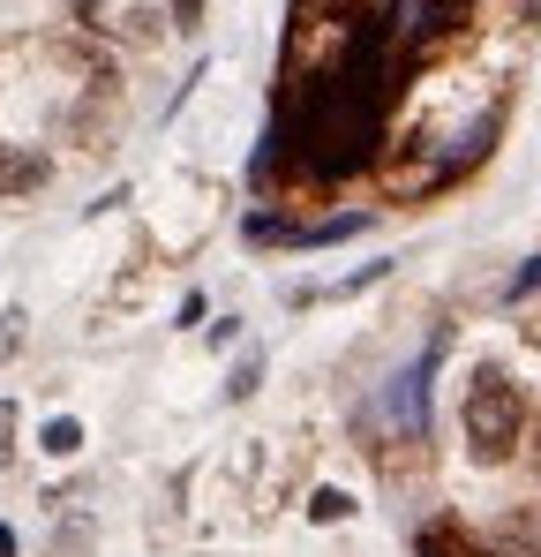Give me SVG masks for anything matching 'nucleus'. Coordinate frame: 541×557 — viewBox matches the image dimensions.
<instances>
[{"instance_id":"nucleus-1","label":"nucleus","mask_w":541,"mask_h":557,"mask_svg":"<svg viewBox=\"0 0 541 557\" xmlns=\"http://www.w3.org/2000/svg\"><path fill=\"white\" fill-rule=\"evenodd\" d=\"M458 422H466L474 460L496 467V460H512V445H519V430H527V399H519V384H512L504 370H474Z\"/></svg>"},{"instance_id":"nucleus-2","label":"nucleus","mask_w":541,"mask_h":557,"mask_svg":"<svg viewBox=\"0 0 541 557\" xmlns=\"http://www.w3.org/2000/svg\"><path fill=\"white\" fill-rule=\"evenodd\" d=\"M437 355H444V347H429V355H422L414 370H406V376H391V392H383V407H391V422H406L414 437L429 430V370H437Z\"/></svg>"},{"instance_id":"nucleus-3","label":"nucleus","mask_w":541,"mask_h":557,"mask_svg":"<svg viewBox=\"0 0 541 557\" xmlns=\"http://www.w3.org/2000/svg\"><path fill=\"white\" fill-rule=\"evenodd\" d=\"M489 550L496 557H541V520L534 512H504V520L489 528Z\"/></svg>"},{"instance_id":"nucleus-4","label":"nucleus","mask_w":541,"mask_h":557,"mask_svg":"<svg viewBox=\"0 0 541 557\" xmlns=\"http://www.w3.org/2000/svg\"><path fill=\"white\" fill-rule=\"evenodd\" d=\"M38 182H46V159H23V151H8V144H0V196L38 188Z\"/></svg>"},{"instance_id":"nucleus-5","label":"nucleus","mask_w":541,"mask_h":557,"mask_svg":"<svg viewBox=\"0 0 541 557\" xmlns=\"http://www.w3.org/2000/svg\"><path fill=\"white\" fill-rule=\"evenodd\" d=\"M361 226H368V219L347 211V219H324V226H309V234H293V242H301V249H324V242H347V234H361Z\"/></svg>"},{"instance_id":"nucleus-6","label":"nucleus","mask_w":541,"mask_h":557,"mask_svg":"<svg viewBox=\"0 0 541 557\" xmlns=\"http://www.w3.org/2000/svg\"><path fill=\"white\" fill-rule=\"evenodd\" d=\"M76 445H84V430H76L68 414H61V422H46V453H61V460H68Z\"/></svg>"},{"instance_id":"nucleus-7","label":"nucleus","mask_w":541,"mask_h":557,"mask_svg":"<svg viewBox=\"0 0 541 557\" xmlns=\"http://www.w3.org/2000/svg\"><path fill=\"white\" fill-rule=\"evenodd\" d=\"M256 384H264V362H256V355H241V370H234V384H226V399H249Z\"/></svg>"},{"instance_id":"nucleus-8","label":"nucleus","mask_w":541,"mask_h":557,"mask_svg":"<svg viewBox=\"0 0 541 557\" xmlns=\"http://www.w3.org/2000/svg\"><path fill=\"white\" fill-rule=\"evenodd\" d=\"M23 324H30V317H23V309H8V317H0V362H8V355H15V347H23Z\"/></svg>"},{"instance_id":"nucleus-9","label":"nucleus","mask_w":541,"mask_h":557,"mask_svg":"<svg viewBox=\"0 0 541 557\" xmlns=\"http://www.w3.org/2000/svg\"><path fill=\"white\" fill-rule=\"evenodd\" d=\"M15 460V399H0V467Z\"/></svg>"},{"instance_id":"nucleus-10","label":"nucleus","mask_w":541,"mask_h":557,"mask_svg":"<svg viewBox=\"0 0 541 557\" xmlns=\"http://www.w3.org/2000/svg\"><path fill=\"white\" fill-rule=\"evenodd\" d=\"M527 294H541V257H534V264H519V272H512V301H527Z\"/></svg>"},{"instance_id":"nucleus-11","label":"nucleus","mask_w":541,"mask_h":557,"mask_svg":"<svg viewBox=\"0 0 541 557\" xmlns=\"http://www.w3.org/2000/svg\"><path fill=\"white\" fill-rule=\"evenodd\" d=\"M196 8H203V0H174V23H196Z\"/></svg>"}]
</instances>
